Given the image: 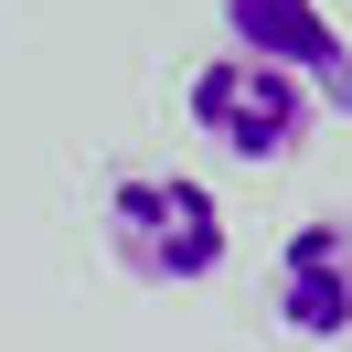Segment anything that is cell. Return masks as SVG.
<instances>
[{
	"instance_id": "obj_1",
	"label": "cell",
	"mask_w": 352,
	"mask_h": 352,
	"mask_svg": "<svg viewBox=\"0 0 352 352\" xmlns=\"http://www.w3.org/2000/svg\"><path fill=\"white\" fill-rule=\"evenodd\" d=\"M96 224H107V256L139 288H203L224 267V203L192 171H118Z\"/></svg>"
},
{
	"instance_id": "obj_2",
	"label": "cell",
	"mask_w": 352,
	"mask_h": 352,
	"mask_svg": "<svg viewBox=\"0 0 352 352\" xmlns=\"http://www.w3.org/2000/svg\"><path fill=\"white\" fill-rule=\"evenodd\" d=\"M182 107H192V129L214 139L224 160H256V171H278V160H299V139H309V86H288L278 65H256V54H203L192 65V86H182Z\"/></svg>"
},
{
	"instance_id": "obj_3",
	"label": "cell",
	"mask_w": 352,
	"mask_h": 352,
	"mask_svg": "<svg viewBox=\"0 0 352 352\" xmlns=\"http://www.w3.org/2000/svg\"><path fill=\"white\" fill-rule=\"evenodd\" d=\"M224 11V43L278 65L288 86H309L320 118H352V32L331 22L320 0H214Z\"/></svg>"
},
{
	"instance_id": "obj_4",
	"label": "cell",
	"mask_w": 352,
	"mask_h": 352,
	"mask_svg": "<svg viewBox=\"0 0 352 352\" xmlns=\"http://www.w3.org/2000/svg\"><path fill=\"white\" fill-rule=\"evenodd\" d=\"M267 309L288 342H352V224L342 214L288 224L278 267H267Z\"/></svg>"
}]
</instances>
